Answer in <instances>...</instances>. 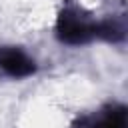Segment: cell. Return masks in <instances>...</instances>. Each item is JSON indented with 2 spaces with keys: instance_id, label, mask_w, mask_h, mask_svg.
I'll use <instances>...</instances> for the list:
<instances>
[{
  "instance_id": "cell-1",
  "label": "cell",
  "mask_w": 128,
  "mask_h": 128,
  "mask_svg": "<svg viewBox=\"0 0 128 128\" xmlns=\"http://www.w3.org/2000/svg\"><path fill=\"white\" fill-rule=\"evenodd\" d=\"M96 22L78 12L76 8H64L56 22V36L66 44H84L94 38Z\"/></svg>"
},
{
  "instance_id": "cell-2",
  "label": "cell",
  "mask_w": 128,
  "mask_h": 128,
  "mask_svg": "<svg viewBox=\"0 0 128 128\" xmlns=\"http://www.w3.org/2000/svg\"><path fill=\"white\" fill-rule=\"evenodd\" d=\"M0 68L12 76V78H24V76H30L34 74L36 70V64L34 60L22 52L20 48H14V46H2L0 48Z\"/></svg>"
},
{
  "instance_id": "cell-3",
  "label": "cell",
  "mask_w": 128,
  "mask_h": 128,
  "mask_svg": "<svg viewBox=\"0 0 128 128\" xmlns=\"http://www.w3.org/2000/svg\"><path fill=\"white\" fill-rule=\"evenodd\" d=\"M92 128H126V108L108 106L98 118H90Z\"/></svg>"
},
{
  "instance_id": "cell-4",
  "label": "cell",
  "mask_w": 128,
  "mask_h": 128,
  "mask_svg": "<svg viewBox=\"0 0 128 128\" xmlns=\"http://www.w3.org/2000/svg\"><path fill=\"white\" fill-rule=\"evenodd\" d=\"M104 38L108 42H118L124 38V26L116 20H102V22H96V28H94V38Z\"/></svg>"
}]
</instances>
